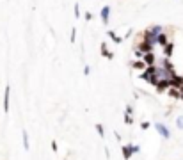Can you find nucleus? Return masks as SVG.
I'll use <instances>...</instances> for the list:
<instances>
[{"mask_svg": "<svg viewBox=\"0 0 183 160\" xmlns=\"http://www.w3.org/2000/svg\"><path fill=\"white\" fill-rule=\"evenodd\" d=\"M155 130H157L162 137H164V139H169V137H171V132L167 130V126H165L164 123H155Z\"/></svg>", "mask_w": 183, "mask_h": 160, "instance_id": "nucleus-1", "label": "nucleus"}, {"mask_svg": "<svg viewBox=\"0 0 183 160\" xmlns=\"http://www.w3.org/2000/svg\"><path fill=\"white\" fill-rule=\"evenodd\" d=\"M9 98H11V85H5V91H4V112H9Z\"/></svg>", "mask_w": 183, "mask_h": 160, "instance_id": "nucleus-2", "label": "nucleus"}, {"mask_svg": "<svg viewBox=\"0 0 183 160\" xmlns=\"http://www.w3.org/2000/svg\"><path fill=\"white\" fill-rule=\"evenodd\" d=\"M155 87H157L158 93H162V91H165L167 87H171V80L169 78H162V80H158V84L155 85Z\"/></svg>", "mask_w": 183, "mask_h": 160, "instance_id": "nucleus-3", "label": "nucleus"}, {"mask_svg": "<svg viewBox=\"0 0 183 160\" xmlns=\"http://www.w3.org/2000/svg\"><path fill=\"white\" fill-rule=\"evenodd\" d=\"M100 16H101V20H103V25H108V20H110V7L105 5L103 9L100 11Z\"/></svg>", "mask_w": 183, "mask_h": 160, "instance_id": "nucleus-4", "label": "nucleus"}, {"mask_svg": "<svg viewBox=\"0 0 183 160\" xmlns=\"http://www.w3.org/2000/svg\"><path fill=\"white\" fill-rule=\"evenodd\" d=\"M169 80H171V87L183 89V78H181V77H176V75H174V77H171Z\"/></svg>", "mask_w": 183, "mask_h": 160, "instance_id": "nucleus-5", "label": "nucleus"}, {"mask_svg": "<svg viewBox=\"0 0 183 160\" xmlns=\"http://www.w3.org/2000/svg\"><path fill=\"white\" fill-rule=\"evenodd\" d=\"M139 50H142V52H144V53H148V52H151V50H153V43H149V41H142L140 43V45H139Z\"/></svg>", "mask_w": 183, "mask_h": 160, "instance_id": "nucleus-6", "label": "nucleus"}, {"mask_svg": "<svg viewBox=\"0 0 183 160\" xmlns=\"http://www.w3.org/2000/svg\"><path fill=\"white\" fill-rule=\"evenodd\" d=\"M101 55H103L105 59H108V61H112V59H114V53L107 50V45H105V43H101Z\"/></svg>", "mask_w": 183, "mask_h": 160, "instance_id": "nucleus-7", "label": "nucleus"}, {"mask_svg": "<svg viewBox=\"0 0 183 160\" xmlns=\"http://www.w3.org/2000/svg\"><path fill=\"white\" fill-rule=\"evenodd\" d=\"M142 61H144L148 66H151V64H155V55H153V52H148L144 53V57H142Z\"/></svg>", "mask_w": 183, "mask_h": 160, "instance_id": "nucleus-8", "label": "nucleus"}, {"mask_svg": "<svg viewBox=\"0 0 183 160\" xmlns=\"http://www.w3.org/2000/svg\"><path fill=\"white\" fill-rule=\"evenodd\" d=\"M107 36H108L110 39H112L114 43H117V45H121V43H123V37H119V36L116 34L114 30H108V32H107Z\"/></svg>", "mask_w": 183, "mask_h": 160, "instance_id": "nucleus-9", "label": "nucleus"}, {"mask_svg": "<svg viewBox=\"0 0 183 160\" xmlns=\"http://www.w3.org/2000/svg\"><path fill=\"white\" fill-rule=\"evenodd\" d=\"M131 155H134V151H131L130 144L123 146V158H125V160H130V158H131Z\"/></svg>", "mask_w": 183, "mask_h": 160, "instance_id": "nucleus-10", "label": "nucleus"}, {"mask_svg": "<svg viewBox=\"0 0 183 160\" xmlns=\"http://www.w3.org/2000/svg\"><path fill=\"white\" fill-rule=\"evenodd\" d=\"M22 137H23V148H25V151H28L30 149V142H28V132L23 130L22 132Z\"/></svg>", "mask_w": 183, "mask_h": 160, "instance_id": "nucleus-11", "label": "nucleus"}, {"mask_svg": "<svg viewBox=\"0 0 183 160\" xmlns=\"http://www.w3.org/2000/svg\"><path fill=\"white\" fill-rule=\"evenodd\" d=\"M131 68H135V69H146L148 64L144 61H135V62H131Z\"/></svg>", "mask_w": 183, "mask_h": 160, "instance_id": "nucleus-12", "label": "nucleus"}, {"mask_svg": "<svg viewBox=\"0 0 183 160\" xmlns=\"http://www.w3.org/2000/svg\"><path fill=\"white\" fill-rule=\"evenodd\" d=\"M172 50H174V45H172V43H167V45L164 46V53H165V57H167V59L172 55Z\"/></svg>", "mask_w": 183, "mask_h": 160, "instance_id": "nucleus-13", "label": "nucleus"}, {"mask_svg": "<svg viewBox=\"0 0 183 160\" xmlns=\"http://www.w3.org/2000/svg\"><path fill=\"white\" fill-rule=\"evenodd\" d=\"M169 96H171V98H174V100H178V98H181V93L178 91V87H171L169 89Z\"/></svg>", "mask_w": 183, "mask_h": 160, "instance_id": "nucleus-14", "label": "nucleus"}, {"mask_svg": "<svg viewBox=\"0 0 183 160\" xmlns=\"http://www.w3.org/2000/svg\"><path fill=\"white\" fill-rule=\"evenodd\" d=\"M94 128H96V133H98L101 139H103V137H105V128H103V125H101V123H96Z\"/></svg>", "mask_w": 183, "mask_h": 160, "instance_id": "nucleus-15", "label": "nucleus"}, {"mask_svg": "<svg viewBox=\"0 0 183 160\" xmlns=\"http://www.w3.org/2000/svg\"><path fill=\"white\" fill-rule=\"evenodd\" d=\"M157 43H158L160 46H165V45H167V36H165V34H158V36H157Z\"/></svg>", "mask_w": 183, "mask_h": 160, "instance_id": "nucleus-16", "label": "nucleus"}, {"mask_svg": "<svg viewBox=\"0 0 183 160\" xmlns=\"http://www.w3.org/2000/svg\"><path fill=\"white\" fill-rule=\"evenodd\" d=\"M125 123L126 125H131V123H134V117H131L130 114H125Z\"/></svg>", "mask_w": 183, "mask_h": 160, "instance_id": "nucleus-17", "label": "nucleus"}, {"mask_svg": "<svg viewBox=\"0 0 183 160\" xmlns=\"http://www.w3.org/2000/svg\"><path fill=\"white\" fill-rule=\"evenodd\" d=\"M130 148H131V151H134V153H139L140 151V146L139 144H130Z\"/></svg>", "mask_w": 183, "mask_h": 160, "instance_id": "nucleus-18", "label": "nucleus"}, {"mask_svg": "<svg viewBox=\"0 0 183 160\" xmlns=\"http://www.w3.org/2000/svg\"><path fill=\"white\" fill-rule=\"evenodd\" d=\"M149 126H151V123H149V121H142V123H140V128H142V130H148Z\"/></svg>", "mask_w": 183, "mask_h": 160, "instance_id": "nucleus-19", "label": "nucleus"}, {"mask_svg": "<svg viewBox=\"0 0 183 160\" xmlns=\"http://www.w3.org/2000/svg\"><path fill=\"white\" fill-rule=\"evenodd\" d=\"M75 39H77V29H71V43H75Z\"/></svg>", "mask_w": 183, "mask_h": 160, "instance_id": "nucleus-20", "label": "nucleus"}, {"mask_svg": "<svg viewBox=\"0 0 183 160\" xmlns=\"http://www.w3.org/2000/svg\"><path fill=\"white\" fill-rule=\"evenodd\" d=\"M176 126L178 128H183V116H180L178 119H176Z\"/></svg>", "mask_w": 183, "mask_h": 160, "instance_id": "nucleus-21", "label": "nucleus"}, {"mask_svg": "<svg viewBox=\"0 0 183 160\" xmlns=\"http://www.w3.org/2000/svg\"><path fill=\"white\" fill-rule=\"evenodd\" d=\"M125 114H134V109H131V105H126V109H125Z\"/></svg>", "mask_w": 183, "mask_h": 160, "instance_id": "nucleus-22", "label": "nucleus"}, {"mask_svg": "<svg viewBox=\"0 0 183 160\" xmlns=\"http://www.w3.org/2000/svg\"><path fill=\"white\" fill-rule=\"evenodd\" d=\"M84 75H85V77L91 75V66H84Z\"/></svg>", "mask_w": 183, "mask_h": 160, "instance_id": "nucleus-23", "label": "nucleus"}, {"mask_svg": "<svg viewBox=\"0 0 183 160\" xmlns=\"http://www.w3.org/2000/svg\"><path fill=\"white\" fill-rule=\"evenodd\" d=\"M80 16V9H78V4L75 2V18H78Z\"/></svg>", "mask_w": 183, "mask_h": 160, "instance_id": "nucleus-24", "label": "nucleus"}, {"mask_svg": "<svg viewBox=\"0 0 183 160\" xmlns=\"http://www.w3.org/2000/svg\"><path fill=\"white\" fill-rule=\"evenodd\" d=\"M52 149H54V151L57 153V142H55V141H52Z\"/></svg>", "mask_w": 183, "mask_h": 160, "instance_id": "nucleus-25", "label": "nucleus"}, {"mask_svg": "<svg viewBox=\"0 0 183 160\" xmlns=\"http://www.w3.org/2000/svg\"><path fill=\"white\" fill-rule=\"evenodd\" d=\"M85 20H93V14H91V13H85Z\"/></svg>", "mask_w": 183, "mask_h": 160, "instance_id": "nucleus-26", "label": "nucleus"}, {"mask_svg": "<svg viewBox=\"0 0 183 160\" xmlns=\"http://www.w3.org/2000/svg\"><path fill=\"white\" fill-rule=\"evenodd\" d=\"M114 137L117 139V141H121V135H119V132H114Z\"/></svg>", "mask_w": 183, "mask_h": 160, "instance_id": "nucleus-27", "label": "nucleus"}]
</instances>
